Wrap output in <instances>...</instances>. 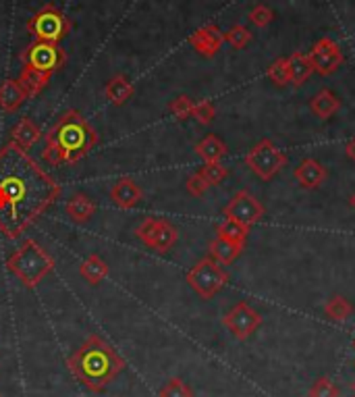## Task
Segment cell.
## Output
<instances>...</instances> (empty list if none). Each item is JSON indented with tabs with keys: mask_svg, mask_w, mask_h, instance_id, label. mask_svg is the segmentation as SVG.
Returning a JSON list of instances; mask_svg holds the SVG:
<instances>
[{
	"mask_svg": "<svg viewBox=\"0 0 355 397\" xmlns=\"http://www.w3.org/2000/svg\"><path fill=\"white\" fill-rule=\"evenodd\" d=\"M61 191V183L28 150L13 142L0 148V231L8 239L23 235Z\"/></svg>",
	"mask_w": 355,
	"mask_h": 397,
	"instance_id": "cell-1",
	"label": "cell"
},
{
	"mask_svg": "<svg viewBox=\"0 0 355 397\" xmlns=\"http://www.w3.org/2000/svg\"><path fill=\"white\" fill-rule=\"evenodd\" d=\"M100 142L96 129L79 110H65L52 129L44 136L42 158L48 167L75 165L85 158Z\"/></svg>",
	"mask_w": 355,
	"mask_h": 397,
	"instance_id": "cell-2",
	"label": "cell"
},
{
	"mask_svg": "<svg viewBox=\"0 0 355 397\" xmlns=\"http://www.w3.org/2000/svg\"><path fill=\"white\" fill-rule=\"evenodd\" d=\"M125 366V360L100 335H90L69 358L73 377L92 393H102Z\"/></svg>",
	"mask_w": 355,
	"mask_h": 397,
	"instance_id": "cell-3",
	"label": "cell"
},
{
	"mask_svg": "<svg viewBox=\"0 0 355 397\" xmlns=\"http://www.w3.org/2000/svg\"><path fill=\"white\" fill-rule=\"evenodd\" d=\"M54 258L36 239H25L6 260V268L30 289L37 288L54 271Z\"/></svg>",
	"mask_w": 355,
	"mask_h": 397,
	"instance_id": "cell-4",
	"label": "cell"
},
{
	"mask_svg": "<svg viewBox=\"0 0 355 397\" xmlns=\"http://www.w3.org/2000/svg\"><path fill=\"white\" fill-rule=\"evenodd\" d=\"M25 30L30 36H34V40L59 44L63 37L71 34L73 23L59 6L44 4L37 13H34V17H30Z\"/></svg>",
	"mask_w": 355,
	"mask_h": 397,
	"instance_id": "cell-5",
	"label": "cell"
},
{
	"mask_svg": "<svg viewBox=\"0 0 355 397\" xmlns=\"http://www.w3.org/2000/svg\"><path fill=\"white\" fill-rule=\"evenodd\" d=\"M185 279H187L189 288L193 289L202 300H212L214 295L220 293L222 288L229 283V273L222 268V264H218L214 258L206 256L189 268Z\"/></svg>",
	"mask_w": 355,
	"mask_h": 397,
	"instance_id": "cell-6",
	"label": "cell"
},
{
	"mask_svg": "<svg viewBox=\"0 0 355 397\" xmlns=\"http://www.w3.org/2000/svg\"><path fill=\"white\" fill-rule=\"evenodd\" d=\"M246 165L258 179L272 181L287 167V154L272 140L264 138L246 154Z\"/></svg>",
	"mask_w": 355,
	"mask_h": 397,
	"instance_id": "cell-7",
	"label": "cell"
},
{
	"mask_svg": "<svg viewBox=\"0 0 355 397\" xmlns=\"http://www.w3.org/2000/svg\"><path fill=\"white\" fill-rule=\"evenodd\" d=\"M19 61L23 63V67L28 69H36L42 73H56L61 71L67 61H69V54L67 50H63L59 44H52V42H40L34 40L21 54H19Z\"/></svg>",
	"mask_w": 355,
	"mask_h": 397,
	"instance_id": "cell-8",
	"label": "cell"
},
{
	"mask_svg": "<svg viewBox=\"0 0 355 397\" xmlns=\"http://www.w3.org/2000/svg\"><path fill=\"white\" fill-rule=\"evenodd\" d=\"M136 235L140 237V242L145 244L148 248H152L154 252H169L179 239L177 227L173 223H169L167 218H143L142 223L136 229Z\"/></svg>",
	"mask_w": 355,
	"mask_h": 397,
	"instance_id": "cell-9",
	"label": "cell"
},
{
	"mask_svg": "<svg viewBox=\"0 0 355 397\" xmlns=\"http://www.w3.org/2000/svg\"><path fill=\"white\" fill-rule=\"evenodd\" d=\"M264 213H266L264 204H262L249 189H239V191L229 200V204H227L224 211H222L224 218L235 220V223H239V225H243V227H248V229H251L258 220H262Z\"/></svg>",
	"mask_w": 355,
	"mask_h": 397,
	"instance_id": "cell-10",
	"label": "cell"
},
{
	"mask_svg": "<svg viewBox=\"0 0 355 397\" xmlns=\"http://www.w3.org/2000/svg\"><path fill=\"white\" fill-rule=\"evenodd\" d=\"M222 325L233 333L235 339L246 341L262 326V316L248 302H239L222 316Z\"/></svg>",
	"mask_w": 355,
	"mask_h": 397,
	"instance_id": "cell-11",
	"label": "cell"
},
{
	"mask_svg": "<svg viewBox=\"0 0 355 397\" xmlns=\"http://www.w3.org/2000/svg\"><path fill=\"white\" fill-rule=\"evenodd\" d=\"M308 59L314 67V73H318L322 77H328V75L337 73L341 69V65L345 63L343 50L332 37H320L318 42L312 46V50L308 52Z\"/></svg>",
	"mask_w": 355,
	"mask_h": 397,
	"instance_id": "cell-12",
	"label": "cell"
},
{
	"mask_svg": "<svg viewBox=\"0 0 355 397\" xmlns=\"http://www.w3.org/2000/svg\"><path fill=\"white\" fill-rule=\"evenodd\" d=\"M189 44H191V48H193L198 54H202V57H206V59H212V57H216V54L220 52V48H222V44H224V34L220 32L218 25L208 23V25L195 30V32L189 36Z\"/></svg>",
	"mask_w": 355,
	"mask_h": 397,
	"instance_id": "cell-13",
	"label": "cell"
},
{
	"mask_svg": "<svg viewBox=\"0 0 355 397\" xmlns=\"http://www.w3.org/2000/svg\"><path fill=\"white\" fill-rule=\"evenodd\" d=\"M143 198V189L140 187L138 181L131 177H121L114 181V185L110 187V200L116 208L121 211H131L136 208Z\"/></svg>",
	"mask_w": 355,
	"mask_h": 397,
	"instance_id": "cell-14",
	"label": "cell"
},
{
	"mask_svg": "<svg viewBox=\"0 0 355 397\" xmlns=\"http://www.w3.org/2000/svg\"><path fill=\"white\" fill-rule=\"evenodd\" d=\"M293 175H295V181L303 189H318V187L324 185V181L328 177V171L316 158H306V160L299 162V167L295 169Z\"/></svg>",
	"mask_w": 355,
	"mask_h": 397,
	"instance_id": "cell-15",
	"label": "cell"
},
{
	"mask_svg": "<svg viewBox=\"0 0 355 397\" xmlns=\"http://www.w3.org/2000/svg\"><path fill=\"white\" fill-rule=\"evenodd\" d=\"M28 100L25 90L21 88L19 79H4L0 83V110L4 112H17Z\"/></svg>",
	"mask_w": 355,
	"mask_h": 397,
	"instance_id": "cell-16",
	"label": "cell"
},
{
	"mask_svg": "<svg viewBox=\"0 0 355 397\" xmlns=\"http://www.w3.org/2000/svg\"><path fill=\"white\" fill-rule=\"evenodd\" d=\"M42 138V129L34 119L30 117H23L15 127H13V136H11V142L17 144L23 150H30L32 146L37 144Z\"/></svg>",
	"mask_w": 355,
	"mask_h": 397,
	"instance_id": "cell-17",
	"label": "cell"
},
{
	"mask_svg": "<svg viewBox=\"0 0 355 397\" xmlns=\"http://www.w3.org/2000/svg\"><path fill=\"white\" fill-rule=\"evenodd\" d=\"M133 83L127 79V75L119 73L114 77H110L104 85V96L114 105V107H123L131 96H133Z\"/></svg>",
	"mask_w": 355,
	"mask_h": 397,
	"instance_id": "cell-18",
	"label": "cell"
},
{
	"mask_svg": "<svg viewBox=\"0 0 355 397\" xmlns=\"http://www.w3.org/2000/svg\"><path fill=\"white\" fill-rule=\"evenodd\" d=\"M310 110L318 117V119H330L332 114H337L339 110H341V100H339V96L332 92V90H328V88H322L318 94H314L312 96V100H310Z\"/></svg>",
	"mask_w": 355,
	"mask_h": 397,
	"instance_id": "cell-19",
	"label": "cell"
},
{
	"mask_svg": "<svg viewBox=\"0 0 355 397\" xmlns=\"http://www.w3.org/2000/svg\"><path fill=\"white\" fill-rule=\"evenodd\" d=\"M227 152H229V148L227 144L220 140V138H216V136H206L202 142H198L195 144V154L206 162V165H212V162H220L224 156H227Z\"/></svg>",
	"mask_w": 355,
	"mask_h": 397,
	"instance_id": "cell-20",
	"label": "cell"
},
{
	"mask_svg": "<svg viewBox=\"0 0 355 397\" xmlns=\"http://www.w3.org/2000/svg\"><path fill=\"white\" fill-rule=\"evenodd\" d=\"M289 73H291V85L295 88H301L312 75H314V67L308 59V54L303 52H293L289 57Z\"/></svg>",
	"mask_w": 355,
	"mask_h": 397,
	"instance_id": "cell-21",
	"label": "cell"
},
{
	"mask_svg": "<svg viewBox=\"0 0 355 397\" xmlns=\"http://www.w3.org/2000/svg\"><path fill=\"white\" fill-rule=\"evenodd\" d=\"M248 235V227H243V225H239V223H235V220H229V218H224V220L216 227V237H222L224 242H229V244H233V246H237V248H241V250H246Z\"/></svg>",
	"mask_w": 355,
	"mask_h": 397,
	"instance_id": "cell-22",
	"label": "cell"
},
{
	"mask_svg": "<svg viewBox=\"0 0 355 397\" xmlns=\"http://www.w3.org/2000/svg\"><path fill=\"white\" fill-rule=\"evenodd\" d=\"M79 273H81V277H83L90 285H98L100 281L107 279L108 275L107 260H102L98 254H90V256L81 262Z\"/></svg>",
	"mask_w": 355,
	"mask_h": 397,
	"instance_id": "cell-23",
	"label": "cell"
},
{
	"mask_svg": "<svg viewBox=\"0 0 355 397\" xmlns=\"http://www.w3.org/2000/svg\"><path fill=\"white\" fill-rule=\"evenodd\" d=\"M50 77H52L50 73H42L36 71V69L23 67V71L19 75V83H21V88L25 90L28 98H36L37 94H42L44 88L50 83Z\"/></svg>",
	"mask_w": 355,
	"mask_h": 397,
	"instance_id": "cell-24",
	"label": "cell"
},
{
	"mask_svg": "<svg viewBox=\"0 0 355 397\" xmlns=\"http://www.w3.org/2000/svg\"><path fill=\"white\" fill-rule=\"evenodd\" d=\"M65 211H67V215L75 223H88L90 218L94 217V213H96V204H94L92 198H88L83 194H77V196H73L71 200L67 202Z\"/></svg>",
	"mask_w": 355,
	"mask_h": 397,
	"instance_id": "cell-25",
	"label": "cell"
},
{
	"mask_svg": "<svg viewBox=\"0 0 355 397\" xmlns=\"http://www.w3.org/2000/svg\"><path fill=\"white\" fill-rule=\"evenodd\" d=\"M324 314L335 321V323H345L351 319L354 314V304L343 297V295H332L326 304H324Z\"/></svg>",
	"mask_w": 355,
	"mask_h": 397,
	"instance_id": "cell-26",
	"label": "cell"
},
{
	"mask_svg": "<svg viewBox=\"0 0 355 397\" xmlns=\"http://www.w3.org/2000/svg\"><path fill=\"white\" fill-rule=\"evenodd\" d=\"M208 252H210V258H214L218 264L229 266V264H233L237 260V256L243 252V250L237 248V246H233V244H229V242H224L222 237H214L212 242H210Z\"/></svg>",
	"mask_w": 355,
	"mask_h": 397,
	"instance_id": "cell-27",
	"label": "cell"
},
{
	"mask_svg": "<svg viewBox=\"0 0 355 397\" xmlns=\"http://www.w3.org/2000/svg\"><path fill=\"white\" fill-rule=\"evenodd\" d=\"M266 77L275 83V85H279V88H284V85H289L291 83V73H289V59H277L275 63H270V67L266 69Z\"/></svg>",
	"mask_w": 355,
	"mask_h": 397,
	"instance_id": "cell-28",
	"label": "cell"
},
{
	"mask_svg": "<svg viewBox=\"0 0 355 397\" xmlns=\"http://www.w3.org/2000/svg\"><path fill=\"white\" fill-rule=\"evenodd\" d=\"M158 397H193V391H191V387H189L183 379L173 377V379H169V381L160 387Z\"/></svg>",
	"mask_w": 355,
	"mask_h": 397,
	"instance_id": "cell-29",
	"label": "cell"
},
{
	"mask_svg": "<svg viewBox=\"0 0 355 397\" xmlns=\"http://www.w3.org/2000/svg\"><path fill=\"white\" fill-rule=\"evenodd\" d=\"M248 19L253 28H258V30H266V28L275 21V13H272V8L266 6V4H255V6L249 11Z\"/></svg>",
	"mask_w": 355,
	"mask_h": 397,
	"instance_id": "cell-30",
	"label": "cell"
},
{
	"mask_svg": "<svg viewBox=\"0 0 355 397\" xmlns=\"http://www.w3.org/2000/svg\"><path fill=\"white\" fill-rule=\"evenodd\" d=\"M224 42H229L235 50H243L249 42H251V32H249L246 25L235 23L229 32H224Z\"/></svg>",
	"mask_w": 355,
	"mask_h": 397,
	"instance_id": "cell-31",
	"label": "cell"
},
{
	"mask_svg": "<svg viewBox=\"0 0 355 397\" xmlns=\"http://www.w3.org/2000/svg\"><path fill=\"white\" fill-rule=\"evenodd\" d=\"M204 179L208 181V185L212 187V185H220L222 181L227 179V175H229V171H227V167L222 165V162H212V165H204L200 171H198Z\"/></svg>",
	"mask_w": 355,
	"mask_h": 397,
	"instance_id": "cell-32",
	"label": "cell"
},
{
	"mask_svg": "<svg viewBox=\"0 0 355 397\" xmlns=\"http://www.w3.org/2000/svg\"><path fill=\"white\" fill-rule=\"evenodd\" d=\"M308 397H341V391H339V387L332 383V379L322 377V379H318V381L310 387Z\"/></svg>",
	"mask_w": 355,
	"mask_h": 397,
	"instance_id": "cell-33",
	"label": "cell"
},
{
	"mask_svg": "<svg viewBox=\"0 0 355 397\" xmlns=\"http://www.w3.org/2000/svg\"><path fill=\"white\" fill-rule=\"evenodd\" d=\"M193 105L195 102L189 96H177L175 100H171L169 110L177 117L179 121H185V119H189L193 114Z\"/></svg>",
	"mask_w": 355,
	"mask_h": 397,
	"instance_id": "cell-34",
	"label": "cell"
},
{
	"mask_svg": "<svg viewBox=\"0 0 355 397\" xmlns=\"http://www.w3.org/2000/svg\"><path fill=\"white\" fill-rule=\"evenodd\" d=\"M191 117L200 125H210L214 121V117H216V109H214V105L210 100H200V102L193 105V114Z\"/></svg>",
	"mask_w": 355,
	"mask_h": 397,
	"instance_id": "cell-35",
	"label": "cell"
},
{
	"mask_svg": "<svg viewBox=\"0 0 355 397\" xmlns=\"http://www.w3.org/2000/svg\"><path fill=\"white\" fill-rule=\"evenodd\" d=\"M185 187H187V191L191 194V196H195V198H202L206 191H208V181L204 179L200 173H193L189 179H187V183H185Z\"/></svg>",
	"mask_w": 355,
	"mask_h": 397,
	"instance_id": "cell-36",
	"label": "cell"
},
{
	"mask_svg": "<svg viewBox=\"0 0 355 397\" xmlns=\"http://www.w3.org/2000/svg\"><path fill=\"white\" fill-rule=\"evenodd\" d=\"M345 154H347V158H351L355 162V138H351V140L345 144Z\"/></svg>",
	"mask_w": 355,
	"mask_h": 397,
	"instance_id": "cell-37",
	"label": "cell"
},
{
	"mask_svg": "<svg viewBox=\"0 0 355 397\" xmlns=\"http://www.w3.org/2000/svg\"><path fill=\"white\" fill-rule=\"evenodd\" d=\"M349 204H351V208H354V211H355V191H354V194H351V198H349Z\"/></svg>",
	"mask_w": 355,
	"mask_h": 397,
	"instance_id": "cell-38",
	"label": "cell"
},
{
	"mask_svg": "<svg viewBox=\"0 0 355 397\" xmlns=\"http://www.w3.org/2000/svg\"><path fill=\"white\" fill-rule=\"evenodd\" d=\"M351 391H354V396H355V381L351 383Z\"/></svg>",
	"mask_w": 355,
	"mask_h": 397,
	"instance_id": "cell-39",
	"label": "cell"
},
{
	"mask_svg": "<svg viewBox=\"0 0 355 397\" xmlns=\"http://www.w3.org/2000/svg\"><path fill=\"white\" fill-rule=\"evenodd\" d=\"M354 348H355V343H354Z\"/></svg>",
	"mask_w": 355,
	"mask_h": 397,
	"instance_id": "cell-40",
	"label": "cell"
},
{
	"mask_svg": "<svg viewBox=\"0 0 355 397\" xmlns=\"http://www.w3.org/2000/svg\"><path fill=\"white\" fill-rule=\"evenodd\" d=\"M0 397H2V396H0Z\"/></svg>",
	"mask_w": 355,
	"mask_h": 397,
	"instance_id": "cell-41",
	"label": "cell"
}]
</instances>
